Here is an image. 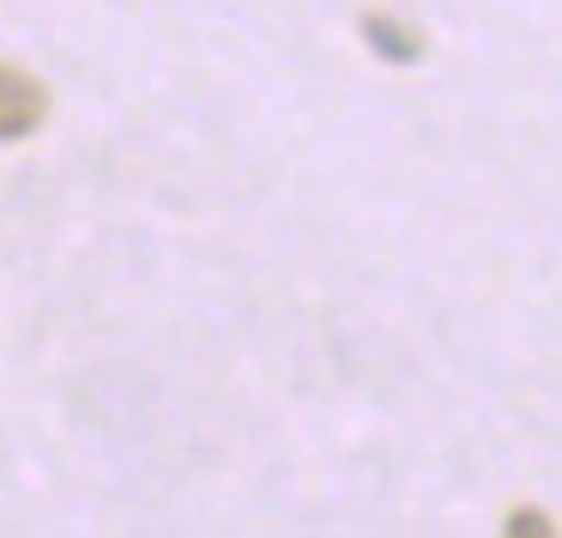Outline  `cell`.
<instances>
[{"label":"cell","mask_w":562,"mask_h":538,"mask_svg":"<svg viewBox=\"0 0 562 538\" xmlns=\"http://www.w3.org/2000/svg\"><path fill=\"white\" fill-rule=\"evenodd\" d=\"M43 115H49V98H43L37 79L0 67V139H25Z\"/></svg>","instance_id":"obj_1"},{"label":"cell","mask_w":562,"mask_h":538,"mask_svg":"<svg viewBox=\"0 0 562 538\" xmlns=\"http://www.w3.org/2000/svg\"><path fill=\"white\" fill-rule=\"evenodd\" d=\"M363 37H369V49L387 55V61H417V55H424V37H412L405 25H393V19H375V13L363 19Z\"/></svg>","instance_id":"obj_2"}]
</instances>
